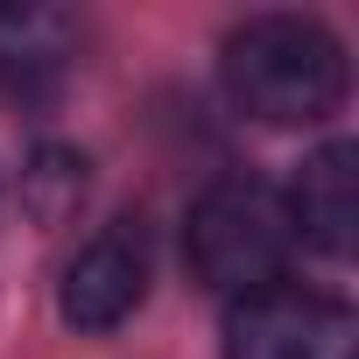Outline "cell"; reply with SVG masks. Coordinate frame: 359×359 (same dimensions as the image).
<instances>
[{
  "instance_id": "3957f363",
  "label": "cell",
  "mask_w": 359,
  "mask_h": 359,
  "mask_svg": "<svg viewBox=\"0 0 359 359\" xmlns=\"http://www.w3.org/2000/svg\"><path fill=\"white\" fill-rule=\"evenodd\" d=\"M226 359H352V317L310 289H261L226 310Z\"/></svg>"
},
{
  "instance_id": "7a4b0ae2",
  "label": "cell",
  "mask_w": 359,
  "mask_h": 359,
  "mask_svg": "<svg viewBox=\"0 0 359 359\" xmlns=\"http://www.w3.org/2000/svg\"><path fill=\"white\" fill-rule=\"evenodd\" d=\"M289 212L268 184H254V176H219V184L191 205V226H184V254L198 268L205 289L219 296H261L282 282L289 268Z\"/></svg>"
},
{
  "instance_id": "5b68a950",
  "label": "cell",
  "mask_w": 359,
  "mask_h": 359,
  "mask_svg": "<svg viewBox=\"0 0 359 359\" xmlns=\"http://www.w3.org/2000/svg\"><path fill=\"white\" fill-rule=\"evenodd\" d=\"M289 233H303L317 254L345 261L352 240H359V148L352 141H331L303 162L296 191H289Z\"/></svg>"
},
{
  "instance_id": "6da1fadb",
  "label": "cell",
  "mask_w": 359,
  "mask_h": 359,
  "mask_svg": "<svg viewBox=\"0 0 359 359\" xmlns=\"http://www.w3.org/2000/svg\"><path fill=\"white\" fill-rule=\"evenodd\" d=\"M226 92L268 127H310L345 99V50L310 15H254L226 36Z\"/></svg>"
},
{
  "instance_id": "277c9868",
  "label": "cell",
  "mask_w": 359,
  "mask_h": 359,
  "mask_svg": "<svg viewBox=\"0 0 359 359\" xmlns=\"http://www.w3.org/2000/svg\"><path fill=\"white\" fill-rule=\"evenodd\" d=\"M141 296H148V240L134 233V219H120L78 247V261L64 268L57 310L71 331H113L141 310Z\"/></svg>"
}]
</instances>
